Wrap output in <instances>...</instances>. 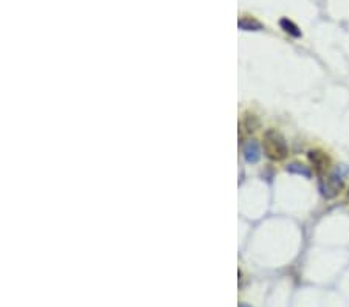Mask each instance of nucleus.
<instances>
[{
	"mask_svg": "<svg viewBox=\"0 0 349 307\" xmlns=\"http://www.w3.org/2000/svg\"><path fill=\"white\" fill-rule=\"evenodd\" d=\"M237 25H239L241 30H245V31H259L264 28L261 22H258L256 19H252V17H242Z\"/></svg>",
	"mask_w": 349,
	"mask_h": 307,
	"instance_id": "nucleus-7",
	"label": "nucleus"
},
{
	"mask_svg": "<svg viewBox=\"0 0 349 307\" xmlns=\"http://www.w3.org/2000/svg\"><path fill=\"white\" fill-rule=\"evenodd\" d=\"M239 307H252V306H249V304H245V303H241V304H239Z\"/></svg>",
	"mask_w": 349,
	"mask_h": 307,
	"instance_id": "nucleus-9",
	"label": "nucleus"
},
{
	"mask_svg": "<svg viewBox=\"0 0 349 307\" xmlns=\"http://www.w3.org/2000/svg\"><path fill=\"white\" fill-rule=\"evenodd\" d=\"M320 191L323 194V197L326 199H334L340 194V191L343 190V180L340 174H332L326 178H321L320 183Z\"/></svg>",
	"mask_w": 349,
	"mask_h": 307,
	"instance_id": "nucleus-2",
	"label": "nucleus"
},
{
	"mask_svg": "<svg viewBox=\"0 0 349 307\" xmlns=\"http://www.w3.org/2000/svg\"><path fill=\"white\" fill-rule=\"evenodd\" d=\"M308 158H309V161L312 163L313 169L317 171L320 175L325 174L326 171L329 169V166H330V158H329V155H328L326 152H323L321 149H312V151H309Z\"/></svg>",
	"mask_w": 349,
	"mask_h": 307,
	"instance_id": "nucleus-3",
	"label": "nucleus"
},
{
	"mask_svg": "<svg viewBox=\"0 0 349 307\" xmlns=\"http://www.w3.org/2000/svg\"><path fill=\"white\" fill-rule=\"evenodd\" d=\"M287 173H291V174H296V175H303L306 178H310L312 177V171L309 169V166H306L303 163H298V161H295V163H291V165H287L286 168Z\"/></svg>",
	"mask_w": 349,
	"mask_h": 307,
	"instance_id": "nucleus-5",
	"label": "nucleus"
},
{
	"mask_svg": "<svg viewBox=\"0 0 349 307\" xmlns=\"http://www.w3.org/2000/svg\"><path fill=\"white\" fill-rule=\"evenodd\" d=\"M244 157H245L247 161H249V163H256V161L261 158L259 144L254 141V140H250L249 143H245V146H244Z\"/></svg>",
	"mask_w": 349,
	"mask_h": 307,
	"instance_id": "nucleus-4",
	"label": "nucleus"
},
{
	"mask_svg": "<svg viewBox=\"0 0 349 307\" xmlns=\"http://www.w3.org/2000/svg\"><path fill=\"white\" fill-rule=\"evenodd\" d=\"M279 27L293 38H301V30L298 28L296 23H293L291 19H287V17H283V19L279 20Z\"/></svg>",
	"mask_w": 349,
	"mask_h": 307,
	"instance_id": "nucleus-6",
	"label": "nucleus"
},
{
	"mask_svg": "<svg viewBox=\"0 0 349 307\" xmlns=\"http://www.w3.org/2000/svg\"><path fill=\"white\" fill-rule=\"evenodd\" d=\"M244 126H245V129L249 131V132H254L259 127V119H258V116L256 115H247L245 116V119H244Z\"/></svg>",
	"mask_w": 349,
	"mask_h": 307,
	"instance_id": "nucleus-8",
	"label": "nucleus"
},
{
	"mask_svg": "<svg viewBox=\"0 0 349 307\" xmlns=\"http://www.w3.org/2000/svg\"><path fill=\"white\" fill-rule=\"evenodd\" d=\"M264 154L271 161H281L287 157L289 149L286 138L275 129H267L264 132Z\"/></svg>",
	"mask_w": 349,
	"mask_h": 307,
	"instance_id": "nucleus-1",
	"label": "nucleus"
},
{
	"mask_svg": "<svg viewBox=\"0 0 349 307\" xmlns=\"http://www.w3.org/2000/svg\"><path fill=\"white\" fill-rule=\"evenodd\" d=\"M348 199H349V188H348Z\"/></svg>",
	"mask_w": 349,
	"mask_h": 307,
	"instance_id": "nucleus-10",
	"label": "nucleus"
}]
</instances>
